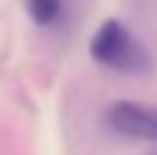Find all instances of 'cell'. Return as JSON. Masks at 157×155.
<instances>
[{
    "label": "cell",
    "instance_id": "cell-1",
    "mask_svg": "<svg viewBox=\"0 0 157 155\" xmlns=\"http://www.w3.org/2000/svg\"><path fill=\"white\" fill-rule=\"evenodd\" d=\"M91 55L100 64L130 76H141L153 68L148 48L125 30L116 18H109L98 28L91 39Z\"/></svg>",
    "mask_w": 157,
    "mask_h": 155
},
{
    "label": "cell",
    "instance_id": "cell-2",
    "mask_svg": "<svg viewBox=\"0 0 157 155\" xmlns=\"http://www.w3.org/2000/svg\"><path fill=\"white\" fill-rule=\"evenodd\" d=\"M107 123L128 139H157V107L118 100L107 112Z\"/></svg>",
    "mask_w": 157,
    "mask_h": 155
},
{
    "label": "cell",
    "instance_id": "cell-3",
    "mask_svg": "<svg viewBox=\"0 0 157 155\" xmlns=\"http://www.w3.org/2000/svg\"><path fill=\"white\" fill-rule=\"evenodd\" d=\"M59 0H28L30 18L39 25H50L59 16Z\"/></svg>",
    "mask_w": 157,
    "mask_h": 155
}]
</instances>
